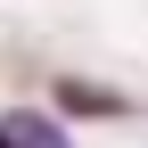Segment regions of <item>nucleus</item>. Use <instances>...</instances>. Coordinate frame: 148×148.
Segmentation results:
<instances>
[{"mask_svg": "<svg viewBox=\"0 0 148 148\" xmlns=\"http://www.w3.org/2000/svg\"><path fill=\"white\" fill-rule=\"evenodd\" d=\"M0 148H66V132L49 115H8V132H0Z\"/></svg>", "mask_w": 148, "mask_h": 148, "instance_id": "1", "label": "nucleus"}]
</instances>
